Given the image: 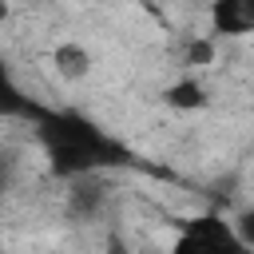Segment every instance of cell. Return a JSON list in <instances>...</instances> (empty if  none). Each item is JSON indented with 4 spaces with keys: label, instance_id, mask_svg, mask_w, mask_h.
<instances>
[{
    "label": "cell",
    "instance_id": "6da1fadb",
    "mask_svg": "<svg viewBox=\"0 0 254 254\" xmlns=\"http://www.w3.org/2000/svg\"><path fill=\"white\" fill-rule=\"evenodd\" d=\"M175 250H246L238 222H226L222 214H194L179 222Z\"/></svg>",
    "mask_w": 254,
    "mask_h": 254
},
{
    "label": "cell",
    "instance_id": "7a4b0ae2",
    "mask_svg": "<svg viewBox=\"0 0 254 254\" xmlns=\"http://www.w3.org/2000/svg\"><path fill=\"white\" fill-rule=\"evenodd\" d=\"M52 64H56V71L67 79V83H79V79H87L91 75V52L83 48V44H75V40H64V44H56V52H52Z\"/></svg>",
    "mask_w": 254,
    "mask_h": 254
},
{
    "label": "cell",
    "instance_id": "3957f363",
    "mask_svg": "<svg viewBox=\"0 0 254 254\" xmlns=\"http://www.w3.org/2000/svg\"><path fill=\"white\" fill-rule=\"evenodd\" d=\"M206 12H210V24H214V32H222V36H242V32H250L246 0H214Z\"/></svg>",
    "mask_w": 254,
    "mask_h": 254
},
{
    "label": "cell",
    "instance_id": "277c9868",
    "mask_svg": "<svg viewBox=\"0 0 254 254\" xmlns=\"http://www.w3.org/2000/svg\"><path fill=\"white\" fill-rule=\"evenodd\" d=\"M163 103L175 107V111H194V107H206V91H202L198 79L187 75V79H179V83H171L163 91Z\"/></svg>",
    "mask_w": 254,
    "mask_h": 254
},
{
    "label": "cell",
    "instance_id": "5b68a950",
    "mask_svg": "<svg viewBox=\"0 0 254 254\" xmlns=\"http://www.w3.org/2000/svg\"><path fill=\"white\" fill-rule=\"evenodd\" d=\"M214 56H218L214 36H190V40L183 44V52H179V64H183V67H210Z\"/></svg>",
    "mask_w": 254,
    "mask_h": 254
},
{
    "label": "cell",
    "instance_id": "8992f818",
    "mask_svg": "<svg viewBox=\"0 0 254 254\" xmlns=\"http://www.w3.org/2000/svg\"><path fill=\"white\" fill-rule=\"evenodd\" d=\"M238 234H242V242H246V250H254V206H246L238 218Z\"/></svg>",
    "mask_w": 254,
    "mask_h": 254
},
{
    "label": "cell",
    "instance_id": "52a82bcc",
    "mask_svg": "<svg viewBox=\"0 0 254 254\" xmlns=\"http://www.w3.org/2000/svg\"><path fill=\"white\" fill-rule=\"evenodd\" d=\"M246 16H250V32H254V0H246Z\"/></svg>",
    "mask_w": 254,
    "mask_h": 254
},
{
    "label": "cell",
    "instance_id": "ba28073f",
    "mask_svg": "<svg viewBox=\"0 0 254 254\" xmlns=\"http://www.w3.org/2000/svg\"><path fill=\"white\" fill-rule=\"evenodd\" d=\"M194 4H202V8H210V4H214V0H194Z\"/></svg>",
    "mask_w": 254,
    "mask_h": 254
}]
</instances>
